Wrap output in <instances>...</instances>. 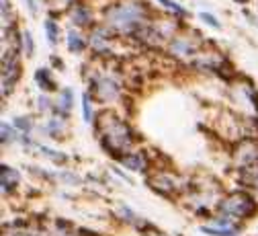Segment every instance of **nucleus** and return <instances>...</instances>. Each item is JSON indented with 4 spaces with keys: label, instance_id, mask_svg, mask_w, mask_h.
Masks as SVG:
<instances>
[{
    "label": "nucleus",
    "instance_id": "nucleus-1",
    "mask_svg": "<svg viewBox=\"0 0 258 236\" xmlns=\"http://www.w3.org/2000/svg\"><path fill=\"white\" fill-rule=\"evenodd\" d=\"M101 144L115 158H123V150L132 146L134 133L115 113L107 111L101 115Z\"/></svg>",
    "mask_w": 258,
    "mask_h": 236
},
{
    "label": "nucleus",
    "instance_id": "nucleus-2",
    "mask_svg": "<svg viewBox=\"0 0 258 236\" xmlns=\"http://www.w3.org/2000/svg\"><path fill=\"white\" fill-rule=\"evenodd\" d=\"M219 210L228 216H234V218H246L256 210V204L246 193H234L219 206Z\"/></svg>",
    "mask_w": 258,
    "mask_h": 236
},
{
    "label": "nucleus",
    "instance_id": "nucleus-3",
    "mask_svg": "<svg viewBox=\"0 0 258 236\" xmlns=\"http://www.w3.org/2000/svg\"><path fill=\"white\" fill-rule=\"evenodd\" d=\"M19 183V175L13 171L11 166H3V191H13Z\"/></svg>",
    "mask_w": 258,
    "mask_h": 236
},
{
    "label": "nucleus",
    "instance_id": "nucleus-4",
    "mask_svg": "<svg viewBox=\"0 0 258 236\" xmlns=\"http://www.w3.org/2000/svg\"><path fill=\"white\" fill-rule=\"evenodd\" d=\"M35 80L39 82V86H41L43 90H53V88H55L53 80H49V74H47V70H37V74H35Z\"/></svg>",
    "mask_w": 258,
    "mask_h": 236
},
{
    "label": "nucleus",
    "instance_id": "nucleus-5",
    "mask_svg": "<svg viewBox=\"0 0 258 236\" xmlns=\"http://www.w3.org/2000/svg\"><path fill=\"white\" fill-rule=\"evenodd\" d=\"M123 162H125V166L134 168V171H142V168H144V160H142V156H140V154H129V156H123Z\"/></svg>",
    "mask_w": 258,
    "mask_h": 236
},
{
    "label": "nucleus",
    "instance_id": "nucleus-6",
    "mask_svg": "<svg viewBox=\"0 0 258 236\" xmlns=\"http://www.w3.org/2000/svg\"><path fill=\"white\" fill-rule=\"evenodd\" d=\"M205 234H211V236H236V228H203Z\"/></svg>",
    "mask_w": 258,
    "mask_h": 236
},
{
    "label": "nucleus",
    "instance_id": "nucleus-7",
    "mask_svg": "<svg viewBox=\"0 0 258 236\" xmlns=\"http://www.w3.org/2000/svg\"><path fill=\"white\" fill-rule=\"evenodd\" d=\"M68 45H70V50H72V52H80V50L84 48V43L80 41V37L76 35V33H70V37H68Z\"/></svg>",
    "mask_w": 258,
    "mask_h": 236
},
{
    "label": "nucleus",
    "instance_id": "nucleus-8",
    "mask_svg": "<svg viewBox=\"0 0 258 236\" xmlns=\"http://www.w3.org/2000/svg\"><path fill=\"white\" fill-rule=\"evenodd\" d=\"M68 107H72V92L70 90H63L61 92V109L68 111Z\"/></svg>",
    "mask_w": 258,
    "mask_h": 236
},
{
    "label": "nucleus",
    "instance_id": "nucleus-9",
    "mask_svg": "<svg viewBox=\"0 0 258 236\" xmlns=\"http://www.w3.org/2000/svg\"><path fill=\"white\" fill-rule=\"evenodd\" d=\"M160 3H162L164 7H168L170 11H174L176 15H186V13H184V9H180L176 3H172V0H160Z\"/></svg>",
    "mask_w": 258,
    "mask_h": 236
},
{
    "label": "nucleus",
    "instance_id": "nucleus-10",
    "mask_svg": "<svg viewBox=\"0 0 258 236\" xmlns=\"http://www.w3.org/2000/svg\"><path fill=\"white\" fill-rule=\"evenodd\" d=\"M82 103H84V107H82V111H84V119L90 121V119H92V109H90V101H88L86 95H84V99H82Z\"/></svg>",
    "mask_w": 258,
    "mask_h": 236
},
{
    "label": "nucleus",
    "instance_id": "nucleus-11",
    "mask_svg": "<svg viewBox=\"0 0 258 236\" xmlns=\"http://www.w3.org/2000/svg\"><path fill=\"white\" fill-rule=\"evenodd\" d=\"M45 27H47V35H49V41H51V43H55V41H57V29H55V25H53V23H47Z\"/></svg>",
    "mask_w": 258,
    "mask_h": 236
},
{
    "label": "nucleus",
    "instance_id": "nucleus-12",
    "mask_svg": "<svg viewBox=\"0 0 258 236\" xmlns=\"http://www.w3.org/2000/svg\"><path fill=\"white\" fill-rule=\"evenodd\" d=\"M74 21H76L78 25H86V21H88V13H86L84 9H80V13L74 17Z\"/></svg>",
    "mask_w": 258,
    "mask_h": 236
},
{
    "label": "nucleus",
    "instance_id": "nucleus-13",
    "mask_svg": "<svg viewBox=\"0 0 258 236\" xmlns=\"http://www.w3.org/2000/svg\"><path fill=\"white\" fill-rule=\"evenodd\" d=\"M201 19H203L207 25H211V27H219L217 19H213V17H211V15H207V13H203V15H201Z\"/></svg>",
    "mask_w": 258,
    "mask_h": 236
},
{
    "label": "nucleus",
    "instance_id": "nucleus-14",
    "mask_svg": "<svg viewBox=\"0 0 258 236\" xmlns=\"http://www.w3.org/2000/svg\"><path fill=\"white\" fill-rule=\"evenodd\" d=\"M11 140H13L11 138V127L3 123V142H11Z\"/></svg>",
    "mask_w": 258,
    "mask_h": 236
},
{
    "label": "nucleus",
    "instance_id": "nucleus-15",
    "mask_svg": "<svg viewBox=\"0 0 258 236\" xmlns=\"http://www.w3.org/2000/svg\"><path fill=\"white\" fill-rule=\"evenodd\" d=\"M25 45H27V54H31V35L25 33Z\"/></svg>",
    "mask_w": 258,
    "mask_h": 236
}]
</instances>
